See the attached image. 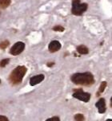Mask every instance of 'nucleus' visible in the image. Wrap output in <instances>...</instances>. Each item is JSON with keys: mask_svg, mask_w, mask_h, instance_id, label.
<instances>
[{"mask_svg": "<svg viewBox=\"0 0 112 121\" xmlns=\"http://www.w3.org/2000/svg\"><path fill=\"white\" fill-rule=\"evenodd\" d=\"M71 81L75 85L90 86L94 83V76L89 72L75 73L70 77Z\"/></svg>", "mask_w": 112, "mask_h": 121, "instance_id": "1", "label": "nucleus"}, {"mask_svg": "<svg viewBox=\"0 0 112 121\" xmlns=\"http://www.w3.org/2000/svg\"><path fill=\"white\" fill-rule=\"evenodd\" d=\"M27 69L25 66H18L12 71L9 76V81L12 85H19L22 82L26 75Z\"/></svg>", "mask_w": 112, "mask_h": 121, "instance_id": "2", "label": "nucleus"}, {"mask_svg": "<svg viewBox=\"0 0 112 121\" xmlns=\"http://www.w3.org/2000/svg\"><path fill=\"white\" fill-rule=\"evenodd\" d=\"M88 5L87 3H81L80 0H73L71 12L74 15L80 16L85 11H87Z\"/></svg>", "mask_w": 112, "mask_h": 121, "instance_id": "3", "label": "nucleus"}, {"mask_svg": "<svg viewBox=\"0 0 112 121\" xmlns=\"http://www.w3.org/2000/svg\"><path fill=\"white\" fill-rule=\"evenodd\" d=\"M73 96H74L75 99H77V100L83 101V102H85V103L88 102L90 99V94L88 93V92H83V89L75 90L74 93H73Z\"/></svg>", "mask_w": 112, "mask_h": 121, "instance_id": "4", "label": "nucleus"}, {"mask_svg": "<svg viewBox=\"0 0 112 121\" xmlns=\"http://www.w3.org/2000/svg\"><path fill=\"white\" fill-rule=\"evenodd\" d=\"M24 49H25L24 43L22 42H18L13 45L11 47V49H10V53L11 55L17 56V55L20 54V53L24 50Z\"/></svg>", "mask_w": 112, "mask_h": 121, "instance_id": "5", "label": "nucleus"}, {"mask_svg": "<svg viewBox=\"0 0 112 121\" xmlns=\"http://www.w3.org/2000/svg\"><path fill=\"white\" fill-rule=\"evenodd\" d=\"M96 108H98V111L99 113L103 114L106 112L107 110V107H106V101H105V99L101 98L98 100V102L95 104Z\"/></svg>", "mask_w": 112, "mask_h": 121, "instance_id": "6", "label": "nucleus"}, {"mask_svg": "<svg viewBox=\"0 0 112 121\" xmlns=\"http://www.w3.org/2000/svg\"><path fill=\"white\" fill-rule=\"evenodd\" d=\"M44 75L43 74H39V75H36L32 77L31 79H30V85L31 86H34L38 84L41 83L42 81L44 80Z\"/></svg>", "mask_w": 112, "mask_h": 121, "instance_id": "7", "label": "nucleus"}, {"mask_svg": "<svg viewBox=\"0 0 112 121\" xmlns=\"http://www.w3.org/2000/svg\"><path fill=\"white\" fill-rule=\"evenodd\" d=\"M61 49V43L59 41H52L49 44V50L51 53H55Z\"/></svg>", "mask_w": 112, "mask_h": 121, "instance_id": "8", "label": "nucleus"}, {"mask_svg": "<svg viewBox=\"0 0 112 121\" xmlns=\"http://www.w3.org/2000/svg\"><path fill=\"white\" fill-rule=\"evenodd\" d=\"M77 52L79 53V54H87L89 53V49L86 45H79L77 47Z\"/></svg>", "mask_w": 112, "mask_h": 121, "instance_id": "9", "label": "nucleus"}, {"mask_svg": "<svg viewBox=\"0 0 112 121\" xmlns=\"http://www.w3.org/2000/svg\"><path fill=\"white\" fill-rule=\"evenodd\" d=\"M11 0H0V7L2 9H5L10 6Z\"/></svg>", "mask_w": 112, "mask_h": 121, "instance_id": "10", "label": "nucleus"}, {"mask_svg": "<svg viewBox=\"0 0 112 121\" xmlns=\"http://www.w3.org/2000/svg\"><path fill=\"white\" fill-rule=\"evenodd\" d=\"M107 84L106 81H103V82L101 83V85L99 86V89H98V94H97V96H99L101 93H103V92H104V90L106 89V88H107Z\"/></svg>", "mask_w": 112, "mask_h": 121, "instance_id": "11", "label": "nucleus"}, {"mask_svg": "<svg viewBox=\"0 0 112 121\" xmlns=\"http://www.w3.org/2000/svg\"><path fill=\"white\" fill-rule=\"evenodd\" d=\"M75 121H84L85 118L83 114H76L75 116Z\"/></svg>", "mask_w": 112, "mask_h": 121, "instance_id": "12", "label": "nucleus"}, {"mask_svg": "<svg viewBox=\"0 0 112 121\" xmlns=\"http://www.w3.org/2000/svg\"><path fill=\"white\" fill-rule=\"evenodd\" d=\"M10 45V42H8L7 40H6V41H4V42H3L0 44V49H5L6 48H7L8 47V45Z\"/></svg>", "mask_w": 112, "mask_h": 121, "instance_id": "13", "label": "nucleus"}, {"mask_svg": "<svg viewBox=\"0 0 112 121\" xmlns=\"http://www.w3.org/2000/svg\"><path fill=\"white\" fill-rule=\"evenodd\" d=\"M10 62L9 58H5V59L2 60L0 61V67H5L6 65H8V63Z\"/></svg>", "mask_w": 112, "mask_h": 121, "instance_id": "14", "label": "nucleus"}, {"mask_svg": "<svg viewBox=\"0 0 112 121\" xmlns=\"http://www.w3.org/2000/svg\"><path fill=\"white\" fill-rule=\"evenodd\" d=\"M53 30L54 31H59V32H62L64 30V27L62 26H56L53 27Z\"/></svg>", "mask_w": 112, "mask_h": 121, "instance_id": "15", "label": "nucleus"}, {"mask_svg": "<svg viewBox=\"0 0 112 121\" xmlns=\"http://www.w3.org/2000/svg\"><path fill=\"white\" fill-rule=\"evenodd\" d=\"M46 121H60V120L58 116H54V117H51L50 119H47Z\"/></svg>", "mask_w": 112, "mask_h": 121, "instance_id": "16", "label": "nucleus"}, {"mask_svg": "<svg viewBox=\"0 0 112 121\" xmlns=\"http://www.w3.org/2000/svg\"><path fill=\"white\" fill-rule=\"evenodd\" d=\"M0 121H9L8 119L4 116H0Z\"/></svg>", "mask_w": 112, "mask_h": 121, "instance_id": "17", "label": "nucleus"}, {"mask_svg": "<svg viewBox=\"0 0 112 121\" xmlns=\"http://www.w3.org/2000/svg\"><path fill=\"white\" fill-rule=\"evenodd\" d=\"M54 65H55L54 62H48V63H47V66H48V67H52Z\"/></svg>", "mask_w": 112, "mask_h": 121, "instance_id": "18", "label": "nucleus"}, {"mask_svg": "<svg viewBox=\"0 0 112 121\" xmlns=\"http://www.w3.org/2000/svg\"><path fill=\"white\" fill-rule=\"evenodd\" d=\"M106 121H112V120H111V119H109V120H107Z\"/></svg>", "mask_w": 112, "mask_h": 121, "instance_id": "19", "label": "nucleus"}, {"mask_svg": "<svg viewBox=\"0 0 112 121\" xmlns=\"http://www.w3.org/2000/svg\"><path fill=\"white\" fill-rule=\"evenodd\" d=\"M0 83H1V81H0Z\"/></svg>", "mask_w": 112, "mask_h": 121, "instance_id": "20", "label": "nucleus"}]
</instances>
